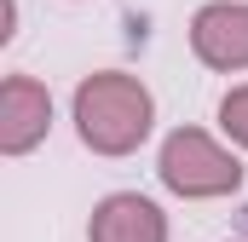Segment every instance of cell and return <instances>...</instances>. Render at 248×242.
<instances>
[{
  "instance_id": "cell-3",
  "label": "cell",
  "mask_w": 248,
  "mask_h": 242,
  "mask_svg": "<svg viewBox=\"0 0 248 242\" xmlns=\"http://www.w3.org/2000/svg\"><path fill=\"white\" fill-rule=\"evenodd\" d=\"M46 133H52V92H46V81H35V75H6L0 81V156H29V150H41L46 144Z\"/></svg>"
},
{
  "instance_id": "cell-4",
  "label": "cell",
  "mask_w": 248,
  "mask_h": 242,
  "mask_svg": "<svg viewBox=\"0 0 248 242\" xmlns=\"http://www.w3.org/2000/svg\"><path fill=\"white\" fill-rule=\"evenodd\" d=\"M190 52L219 75L248 69V0H208L190 17Z\"/></svg>"
},
{
  "instance_id": "cell-5",
  "label": "cell",
  "mask_w": 248,
  "mask_h": 242,
  "mask_svg": "<svg viewBox=\"0 0 248 242\" xmlns=\"http://www.w3.org/2000/svg\"><path fill=\"white\" fill-rule=\"evenodd\" d=\"M168 213L144 190H110L87 213V242H168Z\"/></svg>"
},
{
  "instance_id": "cell-2",
  "label": "cell",
  "mask_w": 248,
  "mask_h": 242,
  "mask_svg": "<svg viewBox=\"0 0 248 242\" xmlns=\"http://www.w3.org/2000/svg\"><path fill=\"white\" fill-rule=\"evenodd\" d=\"M156 179L185 202H219L231 190H243V162L237 150H225L214 133L202 127H173L156 150Z\"/></svg>"
},
{
  "instance_id": "cell-1",
  "label": "cell",
  "mask_w": 248,
  "mask_h": 242,
  "mask_svg": "<svg viewBox=\"0 0 248 242\" xmlns=\"http://www.w3.org/2000/svg\"><path fill=\"white\" fill-rule=\"evenodd\" d=\"M69 121L93 156L122 162L133 150H144L156 133V92L127 69H93V75H81V87L69 98Z\"/></svg>"
},
{
  "instance_id": "cell-6",
  "label": "cell",
  "mask_w": 248,
  "mask_h": 242,
  "mask_svg": "<svg viewBox=\"0 0 248 242\" xmlns=\"http://www.w3.org/2000/svg\"><path fill=\"white\" fill-rule=\"evenodd\" d=\"M219 133H225L237 150H248V81H237V87L219 98Z\"/></svg>"
}]
</instances>
